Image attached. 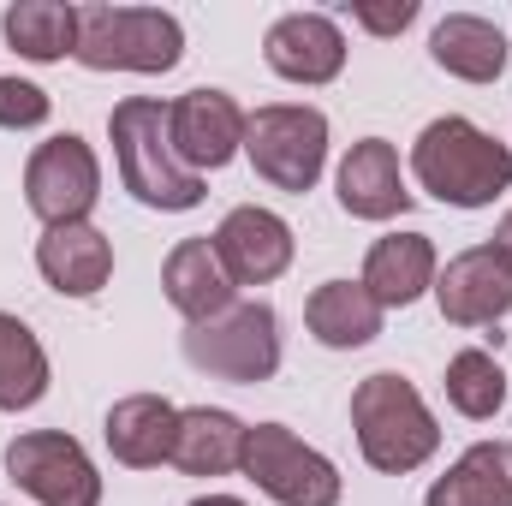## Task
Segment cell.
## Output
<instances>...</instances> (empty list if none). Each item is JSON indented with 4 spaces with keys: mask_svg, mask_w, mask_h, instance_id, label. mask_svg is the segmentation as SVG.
<instances>
[{
    "mask_svg": "<svg viewBox=\"0 0 512 506\" xmlns=\"http://www.w3.org/2000/svg\"><path fill=\"white\" fill-rule=\"evenodd\" d=\"M6 477L42 506H102V477L90 453L60 429H30L6 441Z\"/></svg>",
    "mask_w": 512,
    "mask_h": 506,
    "instance_id": "9c48e42d",
    "label": "cell"
},
{
    "mask_svg": "<svg viewBox=\"0 0 512 506\" xmlns=\"http://www.w3.org/2000/svg\"><path fill=\"white\" fill-rule=\"evenodd\" d=\"M36 268H42V280H48L54 292H66V298H90V292H102L108 274H114V245H108L102 227H90V221H66V227H48V233H42V245H36Z\"/></svg>",
    "mask_w": 512,
    "mask_h": 506,
    "instance_id": "9a60e30c",
    "label": "cell"
},
{
    "mask_svg": "<svg viewBox=\"0 0 512 506\" xmlns=\"http://www.w3.org/2000/svg\"><path fill=\"white\" fill-rule=\"evenodd\" d=\"M435 304L453 328H495L512 310V251L471 245L435 274Z\"/></svg>",
    "mask_w": 512,
    "mask_h": 506,
    "instance_id": "30bf717a",
    "label": "cell"
},
{
    "mask_svg": "<svg viewBox=\"0 0 512 506\" xmlns=\"http://www.w3.org/2000/svg\"><path fill=\"white\" fill-rule=\"evenodd\" d=\"M96 197H102V161H96V149L78 131H60V137L30 149V161H24V203H30L36 221H48V227L90 221Z\"/></svg>",
    "mask_w": 512,
    "mask_h": 506,
    "instance_id": "ba28073f",
    "label": "cell"
},
{
    "mask_svg": "<svg viewBox=\"0 0 512 506\" xmlns=\"http://www.w3.org/2000/svg\"><path fill=\"white\" fill-rule=\"evenodd\" d=\"M0 30H6V42H12L24 60L48 66V60H66V54L78 48V6H60V0H18V6H6Z\"/></svg>",
    "mask_w": 512,
    "mask_h": 506,
    "instance_id": "603a6c76",
    "label": "cell"
},
{
    "mask_svg": "<svg viewBox=\"0 0 512 506\" xmlns=\"http://www.w3.org/2000/svg\"><path fill=\"white\" fill-rule=\"evenodd\" d=\"M108 453L131 471H155L173 465V435H179V405H167L161 393H126L108 411Z\"/></svg>",
    "mask_w": 512,
    "mask_h": 506,
    "instance_id": "e0dca14e",
    "label": "cell"
},
{
    "mask_svg": "<svg viewBox=\"0 0 512 506\" xmlns=\"http://www.w3.org/2000/svg\"><path fill=\"white\" fill-rule=\"evenodd\" d=\"M262 60L286 84H334L340 66H346V36L328 12H286V18L268 24Z\"/></svg>",
    "mask_w": 512,
    "mask_h": 506,
    "instance_id": "7c38bea8",
    "label": "cell"
},
{
    "mask_svg": "<svg viewBox=\"0 0 512 506\" xmlns=\"http://www.w3.org/2000/svg\"><path fill=\"white\" fill-rule=\"evenodd\" d=\"M48 393V352L42 340L0 310V411H30Z\"/></svg>",
    "mask_w": 512,
    "mask_h": 506,
    "instance_id": "cb8c5ba5",
    "label": "cell"
},
{
    "mask_svg": "<svg viewBox=\"0 0 512 506\" xmlns=\"http://www.w3.org/2000/svg\"><path fill=\"white\" fill-rule=\"evenodd\" d=\"M108 137H114V161H120V185L137 203L161 209V215H185L203 203V173H191L173 155L167 137V102L155 96H126L108 114Z\"/></svg>",
    "mask_w": 512,
    "mask_h": 506,
    "instance_id": "7a4b0ae2",
    "label": "cell"
},
{
    "mask_svg": "<svg viewBox=\"0 0 512 506\" xmlns=\"http://www.w3.org/2000/svg\"><path fill=\"white\" fill-rule=\"evenodd\" d=\"M423 506H512V459L507 447L477 441L459 453V465L447 477H435Z\"/></svg>",
    "mask_w": 512,
    "mask_h": 506,
    "instance_id": "7402d4cb",
    "label": "cell"
},
{
    "mask_svg": "<svg viewBox=\"0 0 512 506\" xmlns=\"http://www.w3.org/2000/svg\"><path fill=\"white\" fill-rule=\"evenodd\" d=\"M191 506H245V501H233V495H203V501H191Z\"/></svg>",
    "mask_w": 512,
    "mask_h": 506,
    "instance_id": "83f0119b",
    "label": "cell"
},
{
    "mask_svg": "<svg viewBox=\"0 0 512 506\" xmlns=\"http://www.w3.org/2000/svg\"><path fill=\"white\" fill-rule=\"evenodd\" d=\"M245 459V423L221 405H191L179 411V435H173V465L185 477H227Z\"/></svg>",
    "mask_w": 512,
    "mask_h": 506,
    "instance_id": "ffe728a7",
    "label": "cell"
},
{
    "mask_svg": "<svg viewBox=\"0 0 512 506\" xmlns=\"http://www.w3.org/2000/svg\"><path fill=\"white\" fill-rule=\"evenodd\" d=\"M352 18L370 30V36H399L411 18H417V0H393V6H376V0H358Z\"/></svg>",
    "mask_w": 512,
    "mask_h": 506,
    "instance_id": "4316f807",
    "label": "cell"
},
{
    "mask_svg": "<svg viewBox=\"0 0 512 506\" xmlns=\"http://www.w3.org/2000/svg\"><path fill=\"white\" fill-rule=\"evenodd\" d=\"M507 459H512V447H507Z\"/></svg>",
    "mask_w": 512,
    "mask_h": 506,
    "instance_id": "f546056e",
    "label": "cell"
},
{
    "mask_svg": "<svg viewBox=\"0 0 512 506\" xmlns=\"http://www.w3.org/2000/svg\"><path fill=\"white\" fill-rule=\"evenodd\" d=\"M304 322L322 346L352 352V346H370L382 334V304L364 292V280H322L304 304Z\"/></svg>",
    "mask_w": 512,
    "mask_h": 506,
    "instance_id": "44dd1931",
    "label": "cell"
},
{
    "mask_svg": "<svg viewBox=\"0 0 512 506\" xmlns=\"http://www.w3.org/2000/svg\"><path fill=\"white\" fill-rule=\"evenodd\" d=\"M429 54L441 72H453L465 84H495L507 72V36H501V24H489L477 12H447L429 36Z\"/></svg>",
    "mask_w": 512,
    "mask_h": 506,
    "instance_id": "d6986e66",
    "label": "cell"
},
{
    "mask_svg": "<svg viewBox=\"0 0 512 506\" xmlns=\"http://www.w3.org/2000/svg\"><path fill=\"white\" fill-rule=\"evenodd\" d=\"M340 209L352 221H393V215L411 209L399 149L387 137H364V143L346 149V161H340Z\"/></svg>",
    "mask_w": 512,
    "mask_h": 506,
    "instance_id": "5bb4252c",
    "label": "cell"
},
{
    "mask_svg": "<svg viewBox=\"0 0 512 506\" xmlns=\"http://www.w3.org/2000/svg\"><path fill=\"white\" fill-rule=\"evenodd\" d=\"M435 245H429V233H387L370 245L364 256V292L382 304V310H405V304H417L429 286H435Z\"/></svg>",
    "mask_w": 512,
    "mask_h": 506,
    "instance_id": "ac0fdd59",
    "label": "cell"
},
{
    "mask_svg": "<svg viewBox=\"0 0 512 506\" xmlns=\"http://www.w3.org/2000/svg\"><path fill=\"white\" fill-rule=\"evenodd\" d=\"M352 429H358L364 465H376L387 477H405V471L429 465L435 447H441V429H435L423 393L405 376H393V370H376V376L358 381V393H352Z\"/></svg>",
    "mask_w": 512,
    "mask_h": 506,
    "instance_id": "3957f363",
    "label": "cell"
},
{
    "mask_svg": "<svg viewBox=\"0 0 512 506\" xmlns=\"http://www.w3.org/2000/svg\"><path fill=\"white\" fill-rule=\"evenodd\" d=\"M185 364L215 381L256 387L280 370V322L268 304H233L209 322L185 328Z\"/></svg>",
    "mask_w": 512,
    "mask_h": 506,
    "instance_id": "8992f818",
    "label": "cell"
},
{
    "mask_svg": "<svg viewBox=\"0 0 512 506\" xmlns=\"http://www.w3.org/2000/svg\"><path fill=\"white\" fill-rule=\"evenodd\" d=\"M447 405L459 417H471V423H483V417H495L507 405V376H501V364L483 346L453 352V364H447Z\"/></svg>",
    "mask_w": 512,
    "mask_h": 506,
    "instance_id": "d4e9b609",
    "label": "cell"
},
{
    "mask_svg": "<svg viewBox=\"0 0 512 506\" xmlns=\"http://www.w3.org/2000/svg\"><path fill=\"white\" fill-rule=\"evenodd\" d=\"M161 292L185 322H209V316L233 310V274L221 268L215 239H179L161 262Z\"/></svg>",
    "mask_w": 512,
    "mask_h": 506,
    "instance_id": "2e32d148",
    "label": "cell"
},
{
    "mask_svg": "<svg viewBox=\"0 0 512 506\" xmlns=\"http://www.w3.org/2000/svg\"><path fill=\"white\" fill-rule=\"evenodd\" d=\"M239 471L280 506H340V471H334V459H322L316 447H304L286 423L245 429Z\"/></svg>",
    "mask_w": 512,
    "mask_h": 506,
    "instance_id": "52a82bcc",
    "label": "cell"
},
{
    "mask_svg": "<svg viewBox=\"0 0 512 506\" xmlns=\"http://www.w3.org/2000/svg\"><path fill=\"white\" fill-rule=\"evenodd\" d=\"M48 120V90L24 84V78H0V126L6 131H30Z\"/></svg>",
    "mask_w": 512,
    "mask_h": 506,
    "instance_id": "484cf974",
    "label": "cell"
},
{
    "mask_svg": "<svg viewBox=\"0 0 512 506\" xmlns=\"http://www.w3.org/2000/svg\"><path fill=\"white\" fill-rule=\"evenodd\" d=\"M495 245H501V251H512V215L501 221V239H495Z\"/></svg>",
    "mask_w": 512,
    "mask_h": 506,
    "instance_id": "f1b7e54d",
    "label": "cell"
},
{
    "mask_svg": "<svg viewBox=\"0 0 512 506\" xmlns=\"http://www.w3.org/2000/svg\"><path fill=\"white\" fill-rule=\"evenodd\" d=\"M215 256L233 274V286H268L292 268V227L274 209L245 203L215 227Z\"/></svg>",
    "mask_w": 512,
    "mask_h": 506,
    "instance_id": "4fadbf2b",
    "label": "cell"
},
{
    "mask_svg": "<svg viewBox=\"0 0 512 506\" xmlns=\"http://www.w3.org/2000/svg\"><path fill=\"white\" fill-rule=\"evenodd\" d=\"M185 30L161 6H78L72 60L90 72H173Z\"/></svg>",
    "mask_w": 512,
    "mask_h": 506,
    "instance_id": "277c9868",
    "label": "cell"
},
{
    "mask_svg": "<svg viewBox=\"0 0 512 506\" xmlns=\"http://www.w3.org/2000/svg\"><path fill=\"white\" fill-rule=\"evenodd\" d=\"M245 155H251L262 185L304 197L322 179V167H328V114L304 108V102L256 108L251 126H245Z\"/></svg>",
    "mask_w": 512,
    "mask_h": 506,
    "instance_id": "5b68a950",
    "label": "cell"
},
{
    "mask_svg": "<svg viewBox=\"0 0 512 506\" xmlns=\"http://www.w3.org/2000/svg\"><path fill=\"white\" fill-rule=\"evenodd\" d=\"M245 126L251 114L227 96V90H185L179 102H167V137L173 155L191 173H215L245 149Z\"/></svg>",
    "mask_w": 512,
    "mask_h": 506,
    "instance_id": "8fae6325",
    "label": "cell"
},
{
    "mask_svg": "<svg viewBox=\"0 0 512 506\" xmlns=\"http://www.w3.org/2000/svg\"><path fill=\"white\" fill-rule=\"evenodd\" d=\"M411 173H417V185L435 203L483 209L501 191H512V149L501 137H489L483 126L459 120V114H441V120H429V126L417 131Z\"/></svg>",
    "mask_w": 512,
    "mask_h": 506,
    "instance_id": "6da1fadb",
    "label": "cell"
}]
</instances>
